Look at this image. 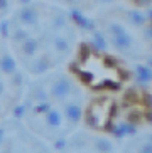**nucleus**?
Here are the masks:
<instances>
[{"instance_id": "nucleus-1", "label": "nucleus", "mask_w": 152, "mask_h": 153, "mask_svg": "<svg viewBox=\"0 0 152 153\" xmlns=\"http://www.w3.org/2000/svg\"><path fill=\"white\" fill-rule=\"evenodd\" d=\"M47 123H49L51 126H58L59 123H61V116H59V113L51 111L49 114H47Z\"/></svg>"}, {"instance_id": "nucleus-3", "label": "nucleus", "mask_w": 152, "mask_h": 153, "mask_svg": "<svg viewBox=\"0 0 152 153\" xmlns=\"http://www.w3.org/2000/svg\"><path fill=\"white\" fill-rule=\"evenodd\" d=\"M98 148L102 150V152H108L112 146H110V143H107L105 140H102V141H98Z\"/></svg>"}, {"instance_id": "nucleus-2", "label": "nucleus", "mask_w": 152, "mask_h": 153, "mask_svg": "<svg viewBox=\"0 0 152 153\" xmlns=\"http://www.w3.org/2000/svg\"><path fill=\"white\" fill-rule=\"evenodd\" d=\"M68 116L76 121V120L80 118V108H78V106H69V108H68Z\"/></svg>"}, {"instance_id": "nucleus-4", "label": "nucleus", "mask_w": 152, "mask_h": 153, "mask_svg": "<svg viewBox=\"0 0 152 153\" xmlns=\"http://www.w3.org/2000/svg\"><path fill=\"white\" fill-rule=\"evenodd\" d=\"M0 140H2V131H0Z\"/></svg>"}]
</instances>
